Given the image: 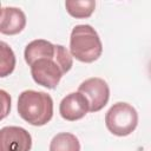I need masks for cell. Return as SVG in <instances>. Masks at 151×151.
I'll return each instance as SVG.
<instances>
[{
    "instance_id": "7",
    "label": "cell",
    "mask_w": 151,
    "mask_h": 151,
    "mask_svg": "<svg viewBox=\"0 0 151 151\" xmlns=\"http://www.w3.org/2000/svg\"><path fill=\"white\" fill-rule=\"evenodd\" d=\"M90 112V105L85 96L80 92H72L63 98L59 105L60 116L68 122L81 119Z\"/></svg>"
},
{
    "instance_id": "3",
    "label": "cell",
    "mask_w": 151,
    "mask_h": 151,
    "mask_svg": "<svg viewBox=\"0 0 151 151\" xmlns=\"http://www.w3.org/2000/svg\"><path fill=\"white\" fill-rule=\"evenodd\" d=\"M70 52L81 63H93L103 53V44L91 25H77L70 37Z\"/></svg>"
},
{
    "instance_id": "6",
    "label": "cell",
    "mask_w": 151,
    "mask_h": 151,
    "mask_svg": "<svg viewBox=\"0 0 151 151\" xmlns=\"http://www.w3.org/2000/svg\"><path fill=\"white\" fill-rule=\"evenodd\" d=\"M31 134L20 126H5L0 130V151H29Z\"/></svg>"
},
{
    "instance_id": "5",
    "label": "cell",
    "mask_w": 151,
    "mask_h": 151,
    "mask_svg": "<svg viewBox=\"0 0 151 151\" xmlns=\"http://www.w3.org/2000/svg\"><path fill=\"white\" fill-rule=\"evenodd\" d=\"M88 101L90 112H98L106 106L110 99V88L107 83L101 78H88L84 80L78 88Z\"/></svg>"
},
{
    "instance_id": "1",
    "label": "cell",
    "mask_w": 151,
    "mask_h": 151,
    "mask_svg": "<svg viewBox=\"0 0 151 151\" xmlns=\"http://www.w3.org/2000/svg\"><path fill=\"white\" fill-rule=\"evenodd\" d=\"M24 57L31 67L33 80L51 90L58 86L63 76L73 66L72 55L63 45L52 44L44 39L27 44Z\"/></svg>"
},
{
    "instance_id": "11",
    "label": "cell",
    "mask_w": 151,
    "mask_h": 151,
    "mask_svg": "<svg viewBox=\"0 0 151 151\" xmlns=\"http://www.w3.org/2000/svg\"><path fill=\"white\" fill-rule=\"evenodd\" d=\"M0 53H1V59H0V77H6L11 74L14 71L15 67V55L12 48L5 42H0Z\"/></svg>"
},
{
    "instance_id": "9",
    "label": "cell",
    "mask_w": 151,
    "mask_h": 151,
    "mask_svg": "<svg viewBox=\"0 0 151 151\" xmlns=\"http://www.w3.org/2000/svg\"><path fill=\"white\" fill-rule=\"evenodd\" d=\"M67 13L76 19H85L92 15L96 8L93 0H67L65 1Z\"/></svg>"
},
{
    "instance_id": "10",
    "label": "cell",
    "mask_w": 151,
    "mask_h": 151,
    "mask_svg": "<svg viewBox=\"0 0 151 151\" xmlns=\"http://www.w3.org/2000/svg\"><path fill=\"white\" fill-rule=\"evenodd\" d=\"M50 151H80V143L74 134L61 132L52 138Z\"/></svg>"
},
{
    "instance_id": "2",
    "label": "cell",
    "mask_w": 151,
    "mask_h": 151,
    "mask_svg": "<svg viewBox=\"0 0 151 151\" xmlns=\"http://www.w3.org/2000/svg\"><path fill=\"white\" fill-rule=\"evenodd\" d=\"M18 113L28 124L42 126L53 117L52 97L46 92L26 90L19 94Z\"/></svg>"
},
{
    "instance_id": "4",
    "label": "cell",
    "mask_w": 151,
    "mask_h": 151,
    "mask_svg": "<svg viewBox=\"0 0 151 151\" xmlns=\"http://www.w3.org/2000/svg\"><path fill=\"white\" fill-rule=\"evenodd\" d=\"M107 130L118 137H125L132 133L138 125V113L136 109L127 103H116L105 116Z\"/></svg>"
},
{
    "instance_id": "8",
    "label": "cell",
    "mask_w": 151,
    "mask_h": 151,
    "mask_svg": "<svg viewBox=\"0 0 151 151\" xmlns=\"http://www.w3.org/2000/svg\"><path fill=\"white\" fill-rule=\"evenodd\" d=\"M26 26L25 13L17 7H2L0 32L6 35H14L20 33Z\"/></svg>"
}]
</instances>
